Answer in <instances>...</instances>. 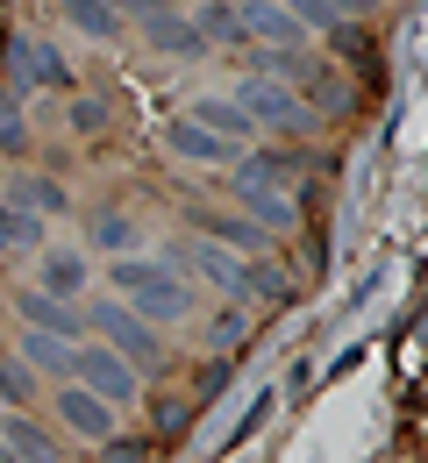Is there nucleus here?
<instances>
[{
	"mask_svg": "<svg viewBox=\"0 0 428 463\" xmlns=\"http://www.w3.org/2000/svg\"><path fill=\"white\" fill-rule=\"evenodd\" d=\"M229 193H236V207H243L257 229H293V222H300V200H293L286 185H271V178L236 172V178H229Z\"/></svg>",
	"mask_w": 428,
	"mask_h": 463,
	"instance_id": "nucleus-6",
	"label": "nucleus"
},
{
	"mask_svg": "<svg viewBox=\"0 0 428 463\" xmlns=\"http://www.w3.org/2000/svg\"><path fill=\"white\" fill-rule=\"evenodd\" d=\"M108 463H143V442H115V449H108Z\"/></svg>",
	"mask_w": 428,
	"mask_h": 463,
	"instance_id": "nucleus-33",
	"label": "nucleus"
},
{
	"mask_svg": "<svg viewBox=\"0 0 428 463\" xmlns=\"http://www.w3.org/2000/svg\"><path fill=\"white\" fill-rule=\"evenodd\" d=\"M185 264H193L207 286H222L229 299H236V292H250V264H243V257H229L214 235H207V242H193V250H185Z\"/></svg>",
	"mask_w": 428,
	"mask_h": 463,
	"instance_id": "nucleus-9",
	"label": "nucleus"
},
{
	"mask_svg": "<svg viewBox=\"0 0 428 463\" xmlns=\"http://www.w3.org/2000/svg\"><path fill=\"white\" fill-rule=\"evenodd\" d=\"M58 420L71 428V435H86V442H108V435H115V406L100 400V392H86L79 378L58 385Z\"/></svg>",
	"mask_w": 428,
	"mask_h": 463,
	"instance_id": "nucleus-8",
	"label": "nucleus"
},
{
	"mask_svg": "<svg viewBox=\"0 0 428 463\" xmlns=\"http://www.w3.org/2000/svg\"><path fill=\"white\" fill-rule=\"evenodd\" d=\"M222 385H229V356H214V364H207V371H200V400H214V392H222Z\"/></svg>",
	"mask_w": 428,
	"mask_h": 463,
	"instance_id": "nucleus-30",
	"label": "nucleus"
},
{
	"mask_svg": "<svg viewBox=\"0 0 428 463\" xmlns=\"http://www.w3.org/2000/svg\"><path fill=\"white\" fill-rule=\"evenodd\" d=\"M243 115L257 121V128H286V136H307L314 128V108L300 100V86L293 79H279V71H257V79H243Z\"/></svg>",
	"mask_w": 428,
	"mask_h": 463,
	"instance_id": "nucleus-2",
	"label": "nucleus"
},
{
	"mask_svg": "<svg viewBox=\"0 0 428 463\" xmlns=\"http://www.w3.org/2000/svg\"><path fill=\"white\" fill-rule=\"evenodd\" d=\"M14 307H22L29 328H51V335H64V343L86 335V314H71V299H58V292H22Z\"/></svg>",
	"mask_w": 428,
	"mask_h": 463,
	"instance_id": "nucleus-10",
	"label": "nucleus"
},
{
	"mask_svg": "<svg viewBox=\"0 0 428 463\" xmlns=\"http://www.w3.org/2000/svg\"><path fill=\"white\" fill-rule=\"evenodd\" d=\"M336 51H350V64L365 71V86H385V64H378V43H371L357 22H336Z\"/></svg>",
	"mask_w": 428,
	"mask_h": 463,
	"instance_id": "nucleus-20",
	"label": "nucleus"
},
{
	"mask_svg": "<svg viewBox=\"0 0 428 463\" xmlns=\"http://www.w3.org/2000/svg\"><path fill=\"white\" fill-rule=\"evenodd\" d=\"M108 286H115V299H128L143 321H179V314H193V286L179 279V264H165V257H115V271H108Z\"/></svg>",
	"mask_w": 428,
	"mask_h": 463,
	"instance_id": "nucleus-1",
	"label": "nucleus"
},
{
	"mask_svg": "<svg viewBox=\"0 0 428 463\" xmlns=\"http://www.w3.org/2000/svg\"><path fill=\"white\" fill-rule=\"evenodd\" d=\"M86 328H100V335H108V343L122 349L128 364H136V371H150V364L165 356V343H157V328H150V321H143V314H136L128 299H100V307L86 314Z\"/></svg>",
	"mask_w": 428,
	"mask_h": 463,
	"instance_id": "nucleus-4",
	"label": "nucleus"
},
{
	"mask_svg": "<svg viewBox=\"0 0 428 463\" xmlns=\"http://www.w3.org/2000/svg\"><path fill=\"white\" fill-rule=\"evenodd\" d=\"M71 349L79 343H64V335H51V328H22V364H36V371H71Z\"/></svg>",
	"mask_w": 428,
	"mask_h": 463,
	"instance_id": "nucleus-14",
	"label": "nucleus"
},
{
	"mask_svg": "<svg viewBox=\"0 0 428 463\" xmlns=\"http://www.w3.org/2000/svg\"><path fill=\"white\" fill-rule=\"evenodd\" d=\"M58 14L79 29V36H93V43H115V36H122V14H115V0H58Z\"/></svg>",
	"mask_w": 428,
	"mask_h": 463,
	"instance_id": "nucleus-12",
	"label": "nucleus"
},
{
	"mask_svg": "<svg viewBox=\"0 0 428 463\" xmlns=\"http://www.w3.org/2000/svg\"><path fill=\"white\" fill-rule=\"evenodd\" d=\"M185 420H193V406H157V428H165V435H179Z\"/></svg>",
	"mask_w": 428,
	"mask_h": 463,
	"instance_id": "nucleus-32",
	"label": "nucleus"
},
{
	"mask_svg": "<svg viewBox=\"0 0 428 463\" xmlns=\"http://www.w3.org/2000/svg\"><path fill=\"white\" fill-rule=\"evenodd\" d=\"M0 400H7V406H29V400H36V378H29L22 356H0Z\"/></svg>",
	"mask_w": 428,
	"mask_h": 463,
	"instance_id": "nucleus-23",
	"label": "nucleus"
},
{
	"mask_svg": "<svg viewBox=\"0 0 428 463\" xmlns=\"http://www.w3.org/2000/svg\"><path fill=\"white\" fill-rule=\"evenodd\" d=\"M43 292L79 299V292H86V257H79V250H51V257H43Z\"/></svg>",
	"mask_w": 428,
	"mask_h": 463,
	"instance_id": "nucleus-16",
	"label": "nucleus"
},
{
	"mask_svg": "<svg viewBox=\"0 0 428 463\" xmlns=\"http://www.w3.org/2000/svg\"><path fill=\"white\" fill-rule=\"evenodd\" d=\"M165 150L185 157V165H229V157H243L236 143H222L207 121H193V115H172V121H165Z\"/></svg>",
	"mask_w": 428,
	"mask_h": 463,
	"instance_id": "nucleus-7",
	"label": "nucleus"
},
{
	"mask_svg": "<svg viewBox=\"0 0 428 463\" xmlns=\"http://www.w3.org/2000/svg\"><path fill=\"white\" fill-rule=\"evenodd\" d=\"M207 235H214L222 250H243V257H264V242H271V229H257L250 214H214Z\"/></svg>",
	"mask_w": 428,
	"mask_h": 463,
	"instance_id": "nucleus-15",
	"label": "nucleus"
},
{
	"mask_svg": "<svg viewBox=\"0 0 428 463\" xmlns=\"http://www.w3.org/2000/svg\"><path fill=\"white\" fill-rule=\"evenodd\" d=\"M36 242H43V214L22 207V200H7L0 207V250H36Z\"/></svg>",
	"mask_w": 428,
	"mask_h": 463,
	"instance_id": "nucleus-18",
	"label": "nucleus"
},
{
	"mask_svg": "<svg viewBox=\"0 0 428 463\" xmlns=\"http://www.w3.org/2000/svg\"><path fill=\"white\" fill-rule=\"evenodd\" d=\"M150 43L172 51V58H207V36H200L193 22H179V14H157V22H150Z\"/></svg>",
	"mask_w": 428,
	"mask_h": 463,
	"instance_id": "nucleus-17",
	"label": "nucleus"
},
{
	"mask_svg": "<svg viewBox=\"0 0 428 463\" xmlns=\"http://www.w3.org/2000/svg\"><path fill=\"white\" fill-rule=\"evenodd\" d=\"M93 250L128 257V250H136V222H122V214H100V222H93Z\"/></svg>",
	"mask_w": 428,
	"mask_h": 463,
	"instance_id": "nucleus-22",
	"label": "nucleus"
},
{
	"mask_svg": "<svg viewBox=\"0 0 428 463\" xmlns=\"http://www.w3.org/2000/svg\"><path fill=\"white\" fill-rule=\"evenodd\" d=\"M250 292H257V299H271V307H286V299H293V271H271V264H250Z\"/></svg>",
	"mask_w": 428,
	"mask_h": 463,
	"instance_id": "nucleus-24",
	"label": "nucleus"
},
{
	"mask_svg": "<svg viewBox=\"0 0 428 463\" xmlns=\"http://www.w3.org/2000/svg\"><path fill=\"white\" fill-rule=\"evenodd\" d=\"M264 420H271V392H257V400H250V413H243V420H236V435L222 442V457H229V449H243V442H250V435H257V428H264Z\"/></svg>",
	"mask_w": 428,
	"mask_h": 463,
	"instance_id": "nucleus-25",
	"label": "nucleus"
},
{
	"mask_svg": "<svg viewBox=\"0 0 428 463\" xmlns=\"http://www.w3.org/2000/svg\"><path fill=\"white\" fill-rule=\"evenodd\" d=\"M286 7L300 14L307 29H336V22H357V14H365L371 0H286Z\"/></svg>",
	"mask_w": 428,
	"mask_h": 463,
	"instance_id": "nucleus-21",
	"label": "nucleus"
},
{
	"mask_svg": "<svg viewBox=\"0 0 428 463\" xmlns=\"http://www.w3.org/2000/svg\"><path fill=\"white\" fill-rule=\"evenodd\" d=\"M236 14H243L250 51H307V22L286 0H236Z\"/></svg>",
	"mask_w": 428,
	"mask_h": 463,
	"instance_id": "nucleus-5",
	"label": "nucleus"
},
{
	"mask_svg": "<svg viewBox=\"0 0 428 463\" xmlns=\"http://www.w3.org/2000/svg\"><path fill=\"white\" fill-rule=\"evenodd\" d=\"M200 36H207V43H229V51H250L243 14H236L229 0H207V7H200Z\"/></svg>",
	"mask_w": 428,
	"mask_h": 463,
	"instance_id": "nucleus-19",
	"label": "nucleus"
},
{
	"mask_svg": "<svg viewBox=\"0 0 428 463\" xmlns=\"http://www.w3.org/2000/svg\"><path fill=\"white\" fill-rule=\"evenodd\" d=\"M0 463H7V457H0Z\"/></svg>",
	"mask_w": 428,
	"mask_h": 463,
	"instance_id": "nucleus-34",
	"label": "nucleus"
},
{
	"mask_svg": "<svg viewBox=\"0 0 428 463\" xmlns=\"http://www.w3.org/2000/svg\"><path fill=\"white\" fill-rule=\"evenodd\" d=\"M193 121H207L222 143H236V150H250V136H257V121L243 115V100H193Z\"/></svg>",
	"mask_w": 428,
	"mask_h": 463,
	"instance_id": "nucleus-13",
	"label": "nucleus"
},
{
	"mask_svg": "<svg viewBox=\"0 0 428 463\" xmlns=\"http://www.w3.org/2000/svg\"><path fill=\"white\" fill-rule=\"evenodd\" d=\"M172 0H115V14H143V22H157Z\"/></svg>",
	"mask_w": 428,
	"mask_h": 463,
	"instance_id": "nucleus-31",
	"label": "nucleus"
},
{
	"mask_svg": "<svg viewBox=\"0 0 428 463\" xmlns=\"http://www.w3.org/2000/svg\"><path fill=\"white\" fill-rule=\"evenodd\" d=\"M71 121H79L86 136H100V128H108V108H100V100H79V108H71Z\"/></svg>",
	"mask_w": 428,
	"mask_h": 463,
	"instance_id": "nucleus-29",
	"label": "nucleus"
},
{
	"mask_svg": "<svg viewBox=\"0 0 428 463\" xmlns=\"http://www.w3.org/2000/svg\"><path fill=\"white\" fill-rule=\"evenodd\" d=\"M71 378H79L86 392H100L108 406L143 400V371H136L115 343H79V349H71Z\"/></svg>",
	"mask_w": 428,
	"mask_h": 463,
	"instance_id": "nucleus-3",
	"label": "nucleus"
},
{
	"mask_svg": "<svg viewBox=\"0 0 428 463\" xmlns=\"http://www.w3.org/2000/svg\"><path fill=\"white\" fill-rule=\"evenodd\" d=\"M0 442H7L22 463H58V435H51V428H36L29 413H7V420H0Z\"/></svg>",
	"mask_w": 428,
	"mask_h": 463,
	"instance_id": "nucleus-11",
	"label": "nucleus"
},
{
	"mask_svg": "<svg viewBox=\"0 0 428 463\" xmlns=\"http://www.w3.org/2000/svg\"><path fill=\"white\" fill-rule=\"evenodd\" d=\"M14 200H22V207H36V214H58V207H64V193H58V185H43V178H22V185H14Z\"/></svg>",
	"mask_w": 428,
	"mask_h": 463,
	"instance_id": "nucleus-26",
	"label": "nucleus"
},
{
	"mask_svg": "<svg viewBox=\"0 0 428 463\" xmlns=\"http://www.w3.org/2000/svg\"><path fill=\"white\" fill-rule=\"evenodd\" d=\"M36 86H71V64H64L58 51H43V58H36Z\"/></svg>",
	"mask_w": 428,
	"mask_h": 463,
	"instance_id": "nucleus-27",
	"label": "nucleus"
},
{
	"mask_svg": "<svg viewBox=\"0 0 428 463\" xmlns=\"http://www.w3.org/2000/svg\"><path fill=\"white\" fill-rule=\"evenodd\" d=\"M236 343H243V314H222V321H214V349L236 356Z\"/></svg>",
	"mask_w": 428,
	"mask_h": 463,
	"instance_id": "nucleus-28",
	"label": "nucleus"
}]
</instances>
